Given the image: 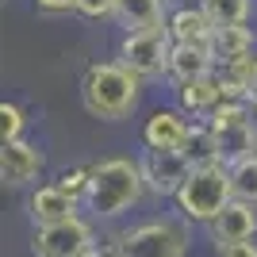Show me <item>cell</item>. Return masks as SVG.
Wrapping results in <instances>:
<instances>
[{
  "mask_svg": "<svg viewBox=\"0 0 257 257\" xmlns=\"http://www.w3.org/2000/svg\"><path fill=\"white\" fill-rule=\"evenodd\" d=\"M43 173V154L39 146L31 142H4V150H0V181L8 184V188H23V184H31L35 177Z\"/></svg>",
  "mask_w": 257,
  "mask_h": 257,
  "instance_id": "11",
  "label": "cell"
},
{
  "mask_svg": "<svg viewBox=\"0 0 257 257\" xmlns=\"http://www.w3.org/2000/svg\"><path fill=\"white\" fill-rule=\"evenodd\" d=\"M142 96V77H135L119 62H92L81 77V104L92 119L104 123H123L139 107Z\"/></svg>",
  "mask_w": 257,
  "mask_h": 257,
  "instance_id": "1",
  "label": "cell"
},
{
  "mask_svg": "<svg viewBox=\"0 0 257 257\" xmlns=\"http://www.w3.org/2000/svg\"><path fill=\"white\" fill-rule=\"evenodd\" d=\"M253 104L249 100H223L215 107L207 123H211L215 139H219V154H223L226 165L257 154V123H253Z\"/></svg>",
  "mask_w": 257,
  "mask_h": 257,
  "instance_id": "4",
  "label": "cell"
},
{
  "mask_svg": "<svg viewBox=\"0 0 257 257\" xmlns=\"http://www.w3.org/2000/svg\"><path fill=\"white\" fill-rule=\"evenodd\" d=\"M169 54L173 35L169 27H146V31H123L119 39V62L142 81H161L169 77Z\"/></svg>",
  "mask_w": 257,
  "mask_h": 257,
  "instance_id": "5",
  "label": "cell"
},
{
  "mask_svg": "<svg viewBox=\"0 0 257 257\" xmlns=\"http://www.w3.org/2000/svg\"><path fill=\"white\" fill-rule=\"evenodd\" d=\"M142 192H146V181H142L139 161L107 158L100 165H92V184H88L85 207L96 219H119L142 200Z\"/></svg>",
  "mask_w": 257,
  "mask_h": 257,
  "instance_id": "2",
  "label": "cell"
},
{
  "mask_svg": "<svg viewBox=\"0 0 257 257\" xmlns=\"http://www.w3.org/2000/svg\"><path fill=\"white\" fill-rule=\"evenodd\" d=\"M27 215H31L35 226H54V223H65L77 215V200L65 196L58 184H43L27 196Z\"/></svg>",
  "mask_w": 257,
  "mask_h": 257,
  "instance_id": "13",
  "label": "cell"
},
{
  "mask_svg": "<svg viewBox=\"0 0 257 257\" xmlns=\"http://www.w3.org/2000/svg\"><path fill=\"white\" fill-rule=\"evenodd\" d=\"M139 169H142V181H146V188L154 196H177L181 184L188 181L192 165H188V158L181 150H150L146 146V154L139 158Z\"/></svg>",
  "mask_w": 257,
  "mask_h": 257,
  "instance_id": "7",
  "label": "cell"
},
{
  "mask_svg": "<svg viewBox=\"0 0 257 257\" xmlns=\"http://www.w3.org/2000/svg\"><path fill=\"white\" fill-rule=\"evenodd\" d=\"M31 246H35V257H77L85 249H92V226L73 215L65 223L39 226Z\"/></svg>",
  "mask_w": 257,
  "mask_h": 257,
  "instance_id": "8",
  "label": "cell"
},
{
  "mask_svg": "<svg viewBox=\"0 0 257 257\" xmlns=\"http://www.w3.org/2000/svg\"><path fill=\"white\" fill-rule=\"evenodd\" d=\"M207 73H215V50L173 43V54H169V81H173V88L188 85V81H200V77H207Z\"/></svg>",
  "mask_w": 257,
  "mask_h": 257,
  "instance_id": "15",
  "label": "cell"
},
{
  "mask_svg": "<svg viewBox=\"0 0 257 257\" xmlns=\"http://www.w3.org/2000/svg\"><path fill=\"white\" fill-rule=\"evenodd\" d=\"M181 207L184 223H211L215 215L223 211L234 192H230V165L215 161V165H200L188 173V181L181 184V192L173 196Z\"/></svg>",
  "mask_w": 257,
  "mask_h": 257,
  "instance_id": "3",
  "label": "cell"
},
{
  "mask_svg": "<svg viewBox=\"0 0 257 257\" xmlns=\"http://www.w3.org/2000/svg\"><path fill=\"white\" fill-rule=\"evenodd\" d=\"M192 4H204V0H169V8H192Z\"/></svg>",
  "mask_w": 257,
  "mask_h": 257,
  "instance_id": "28",
  "label": "cell"
},
{
  "mask_svg": "<svg viewBox=\"0 0 257 257\" xmlns=\"http://www.w3.org/2000/svg\"><path fill=\"white\" fill-rule=\"evenodd\" d=\"M54 184H58V188H62L65 196H73L77 204H85V196H88V184H92V169H85V165H73V169H62Z\"/></svg>",
  "mask_w": 257,
  "mask_h": 257,
  "instance_id": "22",
  "label": "cell"
},
{
  "mask_svg": "<svg viewBox=\"0 0 257 257\" xmlns=\"http://www.w3.org/2000/svg\"><path fill=\"white\" fill-rule=\"evenodd\" d=\"M188 131H192V123L181 107H158V111H150L146 127H142V142L150 150H181Z\"/></svg>",
  "mask_w": 257,
  "mask_h": 257,
  "instance_id": "10",
  "label": "cell"
},
{
  "mask_svg": "<svg viewBox=\"0 0 257 257\" xmlns=\"http://www.w3.org/2000/svg\"><path fill=\"white\" fill-rule=\"evenodd\" d=\"M188 253V226L181 219H150L119 234V257H184Z\"/></svg>",
  "mask_w": 257,
  "mask_h": 257,
  "instance_id": "6",
  "label": "cell"
},
{
  "mask_svg": "<svg viewBox=\"0 0 257 257\" xmlns=\"http://www.w3.org/2000/svg\"><path fill=\"white\" fill-rule=\"evenodd\" d=\"M23 123H27V119H23V107L4 100V104H0V139L4 142L23 139Z\"/></svg>",
  "mask_w": 257,
  "mask_h": 257,
  "instance_id": "23",
  "label": "cell"
},
{
  "mask_svg": "<svg viewBox=\"0 0 257 257\" xmlns=\"http://www.w3.org/2000/svg\"><path fill=\"white\" fill-rule=\"evenodd\" d=\"M35 12H43V16H69V12H77V0H35Z\"/></svg>",
  "mask_w": 257,
  "mask_h": 257,
  "instance_id": "25",
  "label": "cell"
},
{
  "mask_svg": "<svg viewBox=\"0 0 257 257\" xmlns=\"http://www.w3.org/2000/svg\"><path fill=\"white\" fill-rule=\"evenodd\" d=\"M200 8L207 12V20L215 27H234V23H249L253 0H204Z\"/></svg>",
  "mask_w": 257,
  "mask_h": 257,
  "instance_id": "20",
  "label": "cell"
},
{
  "mask_svg": "<svg viewBox=\"0 0 257 257\" xmlns=\"http://www.w3.org/2000/svg\"><path fill=\"white\" fill-rule=\"evenodd\" d=\"M253 62H257V54H242V58H226V62H215V77H219V85H223L226 100H249Z\"/></svg>",
  "mask_w": 257,
  "mask_h": 257,
  "instance_id": "17",
  "label": "cell"
},
{
  "mask_svg": "<svg viewBox=\"0 0 257 257\" xmlns=\"http://www.w3.org/2000/svg\"><path fill=\"white\" fill-rule=\"evenodd\" d=\"M165 20H169V0H115V23L123 31L165 27Z\"/></svg>",
  "mask_w": 257,
  "mask_h": 257,
  "instance_id": "16",
  "label": "cell"
},
{
  "mask_svg": "<svg viewBox=\"0 0 257 257\" xmlns=\"http://www.w3.org/2000/svg\"><path fill=\"white\" fill-rule=\"evenodd\" d=\"M207 234H211L215 249L234 246V242H249V238L257 234V207L242 204V200H230V204L207 223Z\"/></svg>",
  "mask_w": 257,
  "mask_h": 257,
  "instance_id": "9",
  "label": "cell"
},
{
  "mask_svg": "<svg viewBox=\"0 0 257 257\" xmlns=\"http://www.w3.org/2000/svg\"><path fill=\"white\" fill-rule=\"evenodd\" d=\"M77 12L85 20H115V0H77Z\"/></svg>",
  "mask_w": 257,
  "mask_h": 257,
  "instance_id": "24",
  "label": "cell"
},
{
  "mask_svg": "<svg viewBox=\"0 0 257 257\" xmlns=\"http://www.w3.org/2000/svg\"><path fill=\"white\" fill-rule=\"evenodd\" d=\"M257 35L249 23H234V27H215V39H211V50H215V62H226V58H242V54H253Z\"/></svg>",
  "mask_w": 257,
  "mask_h": 257,
  "instance_id": "19",
  "label": "cell"
},
{
  "mask_svg": "<svg viewBox=\"0 0 257 257\" xmlns=\"http://www.w3.org/2000/svg\"><path fill=\"white\" fill-rule=\"evenodd\" d=\"M223 100H226V92L215 73L200 77V81H188V85H177V107L192 119H207Z\"/></svg>",
  "mask_w": 257,
  "mask_h": 257,
  "instance_id": "14",
  "label": "cell"
},
{
  "mask_svg": "<svg viewBox=\"0 0 257 257\" xmlns=\"http://www.w3.org/2000/svg\"><path fill=\"white\" fill-rule=\"evenodd\" d=\"M230 192H234V200L257 207V154L230 165Z\"/></svg>",
  "mask_w": 257,
  "mask_h": 257,
  "instance_id": "21",
  "label": "cell"
},
{
  "mask_svg": "<svg viewBox=\"0 0 257 257\" xmlns=\"http://www.w3.org/2000/svg\"><path fill=\"white\" fill-rule=\"evenodd\" d=\"M165 27H169L173 43H181V46H207V50H211L215 23L207 20V12L200 8V4H192V8H169Z\"/></svg>",
  "mask_w": 257,
  "mask_h": 257,
  "instance_id": "12",
  "label": "cell"
},
{
  "mask_svg": "<svg viewBox=\"0 0 257 257\" xmlns=\"http://www.w3.org/2000/svg\"><path fill=\"white\" fill-rule=\"evenodd\" d=\"M181 154L188 158V165H192V169L223 161V154H219V139H215V131H211V123H207V119L192 123V131H188V139H184Z\"/></svg>",
  "mask_w": 257,
  "mask_h": 257,
  "instance_id": "18",
  "label": "cell"
},
{
  "mask_svg": "<svg viewBox=\"0 0 257 257\" xmlns=\"http://www.w3.org/2000/svg\"><path fill=\"white\" fill-rule=\"evenodd\" d=\"M77 257H104V253H96V249H85V253H77Z\"/></svg>",
  "mask_w": 257,
  "mask_h": 257,
  "instance_id": "29",
  "label": "cell"
},
{
  "mask_svg": "<svg viewBox=\"0 0 257 257\" xmlns=\"http://www.w3.org/2000/svg\"><path fill=\"white\" fill-rule=\"evenodd\" d=\"M249 104H253V111H257V62H253V81H249Z\"/></svg>",
  "mask_w": 257,
  "mask_h": 257,
  "instance_id": "27",
  "label": "cell"
},
{
  "mask_svg": "<svg viewBox=\"0 0 257 257\" xmlns=\"http://www.w3.org/2000/svg\"><path fill=\"white\" fill-rule=\"evenodd\" d=\"M219 257H257V246H253V238L249 242H234V246L219 249Z\"/></svg>",
  "mask_w": 257,
  "mask_h": 257,
  "instance_id": "26",
  "label": "cell"
},
{
  "mask_svg": "<svg viewBox=\"0 0 257 257\" xmlns=\"http://www.w3.org/2000/svg\"><path fill=\"white\" fill-rule=\"evenodd\" d=\"M107 257H119V253H107Z\"/></svg>",
  "mask_w": 257,
  "mask_h": 257,
  "instance_id": "30",
  "label": "cell"
}]
</instances>
